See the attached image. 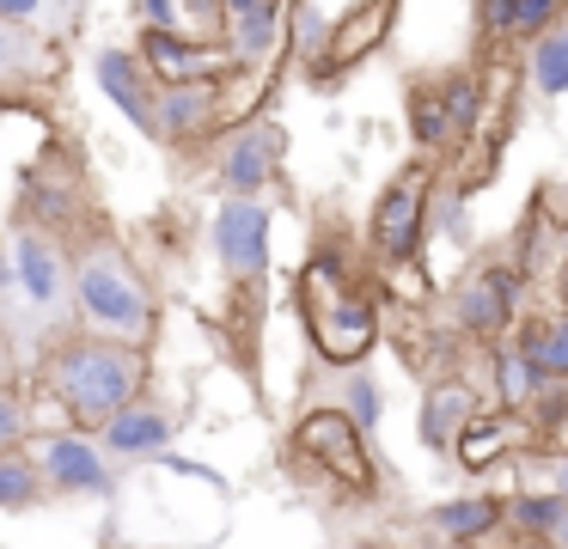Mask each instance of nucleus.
<instances>
[{"mask_svg":"<svg viewBox=\"0 0 568 549\" xmlns=\"http://www.w3.org/2000/svg\"><path fill=\"white\" fill-rule=\"evenodd\" d=\"M0 329L13 336L26 366H38L55 342L80 329L74 305V256L38 232L0 226Z\"/></svg>","mask_w":568,"mask_h":549,"instance_id":"6e6552de","label":"nucleus"},{"mask_svg":"<svg viewBox=\"0 0 568 549\" xmlns=\"http://www.w3.org/2000/svg\"><path fill=\"white\" fill-rule=\"evenodd\" d=\"M526 85L538 104H556V98L568 92V12L562 24H550V31L538 37V43H526Z\"/></svg>","mask_w":568,"mask_h":549,"instance_id":"aec40b11","label":"nucleus"},{"mask_svg":"<svg viewBox=\"0 0 568 549\" xmlns=\"http://www.w3.org/2000/svg\"><path fill=\"white\" fill-rule=\"evenodd\" d=\"M489 366H465V373H440L428 385H416V439L422 451L453 464L458 439L489 415Z\"/></svg>","mask_w":568,"mask_h":549,"instance_id":"ddd939ff","label":"nucleus"},{"mask_svg":"<svg viewBox=\"0 0 568 549\" xmlns=\"http://www.w3.org/2000/svg\"><path fill=\"white\" fill-rule=\"evenodd\" d=\"M92 68H99V85L111 92V104L153 141V116H160V80H153L148 61L135 55V43L99 49V55H92Z\"/></svg>","mask_w":568,"mask_h":549,"instance_id":"a211bd4d","label":"nucleus"},{"mask_svg":"<svg viewBox=\"0 0 568 549\" xmlns=\"http://www.w3.org/2000/svg\"><path fill=\"white\" fill-rule=\"evenodd\" d=\"M153 354L129 348V342H104L92 329H74L68 342H55L38 366H31V390L50 409H62V427L99 434L111 427L141 390H153Z\"/></svg>","mask_w":568,"mask_h":549,"instance_id":"423d86ee","label":"nucleus"},{"mask_svg":"<svg viewBox=\"0 0 568 549\" xmlns=\"http://www.w3.org/2000/svg\"><path fill=\"white\" fill-rule=\"evenodd\" d=\"M287 7L294 0H221V55L239 80H270L287 55Z\"/></svg>","mask_w":568,"mask_h":549,"instance_id":"4468645a","label":"nucleus"},{"mask_svg":"<svg viewBox=\"0 0 568 549\" xmlns=\"http://www.w3.org/2000/svg\"><path fill=\"white\" fill-rule=\"evenodd\" d=\"M38 390H31V378L26 385H0V458H19V451H31V439L43 434V421H38Z\"/></svg>","mask_w":568,"mask_h":549,"instance_id":"4be33fe9","label":"nucleus"},{"mask_svg":"<svg viewBox=\"0 0 568 549\" xmlns=\"http://www.w3.org/2000/svg\"><path fill=\"white\" fill-rule=\"evenodd\" d=\"M440 195H446V171L416 153L373 195V207L361 214V232H367V256L385 281H404L409 268H428V238H434Z\"/></svg>","mask_w":568,"mask_h":549,"instance_id":"1a4fd4ad","label":"nucleus"},{"mask_svg":"<svg viewBox=\"0 0 568 549\" xmlns=\"http://www.w3.org/2000/svg\"><path fill=\"white\" fill-rule=\"evenodd\" d=\"M50 507V482H43L38 458L19 451V458H0V512H31Z\"/></svg>","mask_w":568,"mask_h":549,"instance_id":"b1692460","label":"nucleus"},{"mask_svg":"<svg viewBox=\"0 0 568 549\" xmlns=\"http://www.w3.org/2000/svg\"><path fill=\"white\" fill-rule=\"evenodd\" d=\"M282 476L331 519H385L397 512L404 488L397 470L385 464L379 439H367L348 415L336 409H294L287 434L275 446Z\"/></svg>","mask_w":568,"mask_h":549,"instance_id":"7ed1b4c3","label":"nucleus"},{"mask_svg":"<svg viewBox=\"0 0 568 549\" xmlns=\"http://www.w3.org/2000/svg\"><path fill=\"white\" fill-rule=\"evenodd\" d=\"M544 549H568V519H562V525H556V531H550V537H544Z\"/></svg>","mask_w":568,"mask_h":549,"instance_id":"bb28decb","label":"nucleus"},{"mask_svg":"<svg viewBox=\"0 0 568 549\" xmlns=\"http://www.w3.org/2000/svg\"><path fill=\"white\" fill-rule=\"evenodd\" d=\"M202 190L214 202H263L270 190H287V122L275 104H251L245 116L226 129V141L214 146Z\"/></svg>","mask_w":568,"mask_h":549,"instance_id":"9b49d317","label":"nucleus"},{"mask_svg":"<svg viewBox=\"0 0 568 549\" xmlns=\"http://www.w3.org/2000/svg\"><path fill=\"white\" fill-rule=\"evenodd\" d=\"M397 19H404V7L397 0H355V7H343V19H336V37L331 49H324V61L306 73V92H336L343 80H355L361 68H367L373 55H379L385 43H392Z\"/></svg>","mask_w":568,"mask_h":549,"instance_id":"2eb2a0df","label":"nucleus"},{"mask_svg":"<svg viewBox=\"0 0 568 549\" xmlns=\"http://www.w3.org/2000/svg\"><path fill=\"white\" fill-rule=\"evenodd\" d=\"M184 403L172 397L165 385H153V390H141L135 403H129L123 415H116L111 427H99V446L111 451L123 470H135V464H153V458H165V451L184 439Z\"/></svg>","mask_w":568,"mask_h":549,"instance_id":"f3484780","label":"nucleus"},{"mask_svg":"<svg viewBox=\"0 0 568 549\" xmlns=\"http://www.w3.org/2000/svg\"><path fill=\"white\" fill-rule=\"evenodd\" d=\"M397 281H385L367 256V232L343 195L306 214V256L294 268V317L306 354L324 366H367L397 312Z\"/></svg>","mask_w":568,"mask_h":549,"instance_id":"f257e3e1","label":"nucleus"},{"mask_svg":"<svg viewBox=\"0 0 568 549\" xmlns=\"http://www.w3.org/2000/svg\"><path fill=\"white\" fill-rule=\"evenodd\" d=\"M501 61L483 55L477 43H465L453 61H428V68H404L397 92H404V129H409V153L434 159L453 177L477 146V129L495 104L501 85Z\"/></svg>","mask_w":568,"mask_h":549,"instance_id":"20e7f679","label":"nucleus"},{"mask_svg":"<svg viewBox=\"0 0 568 549\" xmlns=\"http://www.w3.org/2000/svg\"><path fill=\"white\" fill-rule=\"evenodd\" d=\"M538 293L556 305V312H568V263H556L550 275H544V287H538Z\"/></svg>","mask_w":568,"mask_h":549,"instance_id":"a878e982","label":"nucleus"},{"mask_svg":"<svg viewBox=\"0 0 568 549\" xmlns=\"http://www.w3.org/2000/svg\"><path fill=\"white\" fill-rule=\"evenodd\" d=\"M74 305H80V329H92V336H104V342H129V348L160 354L165 299H160L153 268L141 263L135 238L123 232V220L99 226L74 251Z\"/></svg>","mask_w":568,"mask_h":549,"instance_id":"0eeeda50","label":"nucleus"},{"mask_svg":"<svg viewBox=\"0 0 568 549\" xmlns=\"http://www.w3.org/2000/svg\"><path fill=\"white\" fill-rule=\"evenodd\" d=\"M111 202H104V183L92 171V153L80 141V129H50L38 141V153L19 165L13 177V202H7V220L0 226L38 232V238L62 244L68 256L92 238L99 226H111Z\"/></svg>","mask_w":568,"mask_h":549,"instance_id":"39448f33","label":"nucleus"},{"mask_svg":"<svg viewBox=\"0 0 568 549\" xmlns=\"http://www.w3.org/2000/svg\"><path fill=\"white\" fill-rule=\"evenodd\" d=\"M294 409H336L361 427L367 439H379V421H385V385L379 373L367 366H324V360H300V378H294Z\"/></svg>","mask_w":568,"mask_h":549,"instance_id":"dca6fc26","label":"nucleus"},{"mask_svg":"<svg viewBox=\"0 0 568 549\" xmlns=\"http://www.w3.org/2000/svg\"><path fill=\"white\" fill-rule=\"evenodd\" d=\"M68 85H74V43L0 19V116H31L43 134L68 129Z\"/></svg>","mask_w":568,"mask_h":549,"instance_id":"9d476101","label":"nucleus"},{"mask_svg":"<svg viewBox=\"0 0 568 549\" xmlns=\"http://www.w3.org/2000/svg\"><path fill=\"white\" fill-rule=\"evenodd\" d=\"M275 214L270 202H221L209 220V244L221 263V312L209 317L214 354L239 385L251 390L263 415H270V390H263V342H270V312H275V256H270Z\"/></svg>","mask_w":568,"mask_h":549,"instance_id":"f03ea898","label":"nucleus"},{"mask_svg":"<svg viewBox=\"0 0 568 549\" xmlns=\"http://www.w3.org/2000/svg\"><path fill=\"white\" fill-rule=\"evenodd\" d=\"M31 458L50 482V500H116L123 488V464L99 446V434L80 427H43L31 439Z\"/></svg>","mask_w":568,"mask_h":549,"instance_id":"f8f14e48","label":"nucleus"},{"mask_svg":"<svg viewBox=\"0 0 568 549\" xmlns=\"http://www.w3.org/2000/svg\"><path fill=\"white\" fill-rule=\"evenodd\" d=\"M0 19L31 24V31L55 37V43H80V31H87L92 12L80 7V0H0Z\"/></svg>","mask_w":568,"mask_h":549,"instance_id":"412c9836","label":"nucleus"},{"mask_svg":"<svg viewBox=\"0 0 568 549\" xmlns=\"http://www.w3.org/2000/svg\"><path fill=\"white\" fill-rule=\"evenodd\" d=\"M0 244H7V238H0Z\"/></svg>","mask_w":568,"mask_h":549,"instance_id":"cd10ccee","label":"nucleus"},{"mask_svg":"<svg viewBox=\"0 0 568 549\" xmlns=\"http://www.w3.org/2000/svg\"><path fill=\"white\" fill-rule=\"evenodd\" d=\"M526 446H531V421H526V415L489 409L465 439H458L453 464H458V470H470V476H483V470H495V464H514Z\"/></svg>","mask_w":568,"mask_h":549,"instance_id":"6ab92c4d","label":"nucleus"},{"mask_svg":"<svg viewBox=\"0 0 568 549\" xmlns=\"http://www.w3.org/2000/svg\"><path fill=\"white\" fill-rule=\"evenodd\" d=\"M31 378V366H26V354L13 348V336L0 329V385H26Z\"/></svg>","mask_w":568,"mask_h":549,"instance_id":"393cba45","label":"nucleus"},{"mask_svg":"<svg viewBox=\"0 0 568 549\" xmlns=\"http://www.w3.org/2000/svg\"><path fill=\"white\" fill-rule=\"evenodd\" d=\"M507 470H514V488H526V495L568 500V446H526Z\"/></svg>","mask_w":568,"mask_h":549,"instance_id":"5701e85b","label":"nucleus"}]
</instances>
